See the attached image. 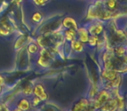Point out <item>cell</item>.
<instances>
[{
    "label": "cell",
    "mask_w": 127,
    "mask_h": 111,
    "mask_svg": "<svg viewBox=\"0 0 127 111\" xmlns=\"http://www.w3.org/2000/svg\"><path fill=\"white\" fill-rule=\"evenodd\" d=\"M87 30L90 36H99L104 31V23L102 21L94 20L90 21Z\"/></svg>",
    "instance_id": "6da1fadb"
},
{
    "label": "cell",
    "mask_w": 127,
    "mask_h": 111,
    "mask_svg": "<svg viewBox=\"0 0 127 111\" xmlns=\"http://www.w3.org/2000/svg\"><path fill=\"white\" fill-rule=\"evenodd\" d=\"M33 96L39 97L42 102H46L49 100V94L42 83H36L33 86Z\"/></svg>",
    "instance_id": "7a4b0ae2"
},
{
    "label": "cell",
    "mask_w": 127,
    "mask_h": 111,
    "mask_svg": "<svg viewBox=\"0 0 127 111\" xmlns=\"http://www.w3.org/2000/svg\"><path fill=\"white\" fill-rule=\"evenodd\" d=\"M119 75H120V73H119L116 70H113V69H101V72H100V80L104 84L105 82L112 81V80L115 79Z\"/></svg>",
    "instance_id": "3957f363"
},
{
    "label": "cell",
    "mask_w": 127,
    "mask_h": 111,
    "mask_svg": "<svg viewBox=\"0 0 127 111\" xmlns=\"http://www.w3.org/2000/svg\"><path fill=\"white\" fill-rule=\"evenodd\" d=\"M16 108L19 109L22 111H30L32 110V105L30 103V99H29L26 96L21 97L16 103Z\"/></svg>",
    "instance_id": "277c9868"
},
{
    "label": "cell",
    "mask_w": 127,
    "mask_h": 111,
    "mask_svg": "<svg viewBox=\"0 0 127 111\" xmlns=\"http://www.w3.org/2000/svg\"><path fill=\"white\" fill-rule=\"evenodd\" d=\"M100 111H118V101L114 96L105 102L100 107Z\"/></svg>",
    "instance_id": "5b68a950"
},
{
    "label": "cell",
    "mask_w": 127,
    "mask_h": 111,
    "mask_svg": "<svg viewBox=\"0 0 127 111\" xmlns=\"http://www.w3.org/2000/svg\"><path fill=\"white\" fill-rule=\"evenodd\" d=\"M76 31H77V39L80 42H81L82 44H87L88 42L89 37H90L87 29L85 27H79Z\"/></svg>",
    "instance_id": "8992f818"
},
{
    "label": "cell",
    "mask_w": 127,
    "mask_h": 111,
    "mask_svg": "<svg viewBox=\"0 0 127 111\" xmlns=\"http://www.w3.org/2000/svg\"><path fill=\"white\" fill-rule=\"evenodd\" d=\"M62 25L64 29H73V30H77L79 28L78 24L75 21V19L71 17H67L62 20Z\"/></svg>",
    "instance_id": "52a82bcc"
},
{
    "label": "cell",
    "mask_w": 127,
    "mask_h": 111,
    "mask_svg": "<svg viewBox=\"0 0 127 111\" xmlns=\"http://www.w3.org/2000/svg\"><path fill=\"white\" fill-rule=\"evenodd\" d=\"M12 32V27L7 21H1L0 22V36H9Z\"/></svg>",
    "instance_id": "ba28073f"
},
{
    "label": "cell",
    "mask_w": 127,
    "mask_h": 111,
    "mask_svg": "<svg viewBox=\"0 0 127 111\" xmlns=\"http://www.w3.org/2000/svg\"><path fill=\"white\" fill-rule=\"evenodd\" d=\"M103 4L105 9H107L110 11H115L119 9V3L118 0H104Z\"/></svg>",
    "instance_id": "9c48e42d"
},
{
    "label": "cell",
    "mask_w": 127,
    "mask_h": 111,
    "mask_svg": "<svg viewBox=\"0 0 127 111\" xmlns=\"http://www.w3.org/2000/svg\"><path fill=\"white\" fill-rule=\"evenodd\" d=\"M70 48L74 52L80 53L84 51V44L80 42L78 39H74V40L70 42Z\"/></svg>",
    "instance_id": "30bf717a"
},
{
    "label": "cell",
    "mask_w": 127,
    "mask_h": 111,
    "mask_svg": "<svg viewBox=\"0 0 127 111\" xmlns=\"http://www.w3.org/2000/svg\"><path fill=\"white\" fill-rule=\"evenodd\" d=\"M63 35L64 37H65V40L69 43L71 41L74 40V39H77V31L75 30H73V29H65Z\"/></svg>",
    "instance_id": "8fae6325"
},
{
    "label": "cell",
    "mask_w": 127,
    "mask_h": 111,
    "mask_svg": "<svg viewBox=\"0 0 127 111\" xmlns=\"http://www.w3.org/2000/svg\"><path fill=\"white\" fill-rule=\"evenodd\" d=\"M113 53L115 56L119 57H123L125 55L127 54L126 51V46H125L124 44H118L115 45V47H113Z\"/></svg>",
    "instance_id": "7c38bea8"
},
{
    "label": "cell",
    "mask_w": 127,
    "mask_h": 111,
    "mask_svg": "<svg viewBox=\"0 0 127 111\" xmlns=\"http://www.w3.org/2000/svg\"><path fill=\"white\" fill-rule=\"evenodd\" d=\"M33 84L32 83H26L25 85L24 86V87L22 88V90H21V93H22V95L24 96H26V97H28V96H30V97H31L32 96H33Z\"/></svg>",
    "instance_id": "4fadbf2b"
},
{
    "label": "cell",
    "mask_w": 127,
    "mask_h": 111,
    "mask_svg": "<svg viewBox=\"0 0 127 111\" xmlns=\"http://www.w3.org/2000/svg\"><path fill=\"white\" fill-rule=\"evenodd\" d=\"M27 51H28V53H30V54L35 55L39 52L40 47H39V45L36 43L31 42V43H29V45H28V47H27Z\"/></svg>",
    "instance_id": "5bb4252c"
},
{
    "label": "cell",
    "mask_w": 127,
    "mask_h": 111,
    "mask_svg": "<svg viewBox=\"0 0 127 111\" xmlns=\"http://www.w3.org/2000/svg\"><path fill=\"white\" fill-rule=\"evenodd\" d=\"M25 42H26V37L25 36H22V37H20L17 40V42L15 43V44H14V48H15V50H20V48L23 47V45L25 44Z\"/></svg>",
    "instance_id": "9a60e30c"
},
{
    "label": "cell",
    "mask_w": 127,
    "mask_h": 111,
    "mask_svg": "<svg viewBox=\"0 0 127 111\" xmlns=\"http://www.w3.org/2000/svg\"><path fill=\"white\" fill-rule=\"evenodd\" d=\"M98 40H99V36H90L87 44H88L91 47H95L98 44Z\"/></svg>",
    "instance_id": "2e32d148"
},
{
    "label": "cell",
    "mask_w": 127,
    "mask_h": 111,
    "mask_svg": "<svg viewBox=\"0 0 127 111\" xmlns=\"http://www.w3.org/2000/svg\"><path fill=\"white\" fill-rule=\"evenodd\" d=\"M30 103H31V105L33 108H37V107L40 106L41 103H42V100L39 97L35 96H32L31 99H30Z\"/></svg>",
    "instance_id": "e0dca14e"
},
{
    "label": "cell",
    "mask_w": 127,
    "mask_h": 111,
    "mask_svg": "<svg viewBox=\"0 0 127 111\" xmlns=\"http://www.w3.org/2000/svg\"><path fill=\"white\" fill-rule=\"evenodd\" d=\"M42 15H41V13H39V12H36V13H35L33 15V17H32V20H33L34 22H35V23L40 22V21L42 20Z\"/></svg>",
    "instance_id": "ac0fdd59"
},
{
    "label": "cell",
    "mask_w": 127,
    "mask_h": 111,
    "mask_svg": "<svg viewBox=\"0 0 127 111\" xmlns=\"http://www.w3.org/2000/svg\"><path fill=\"white\" fill-rule=\"evenodd\" d=\"M5 85V78L3 76L0 74V86H4Z\"/></svg>",
    "instance_id": "d6986e66"
},
{
    "label": "cell",
    "mask_w": 127,
    "mask_h": 111,
    "mask_svg": "<svg viewBox=\"0 0 127 111\" xmlns=\"http://www.w3.org/2000/svg\"><path fill=\"white\" fill-rule=\"evenodd\" d=\"M8 111H22V110H20L19 109H17V108H13V109H9Z\"/></svg>",
    "instance_id": "ffe728a7"
},
{
    "label": "cell",
    "mask_w": 127,
    "mask_h": 111,
    "mask_svg": "<svg viewBox=\"0 0 127 111\" xmlns=\"http://www.w3.org/2000/svg\"><path fill=\"white\" fill-rule=\"evenodd\" d=\"M3 86H0V96H1L2 93H3Z\"/></svg>",
    "instance_id": "44dd1931"
},
{
    "label": "cell",
    "mask_w": 127,
    "mask_h": 111,
    "mask_svg": "<svg viewBox=\"0 0 127 111\" xmlns=\"http://www.w3.org/2000/svg\"><path fill=\"white\" fill-rule=\"evenodd\" d=\"M30 111H31V110H30Z\"/></svg>",
    "instance_id": "7402d4cb"
}]
</instances>
